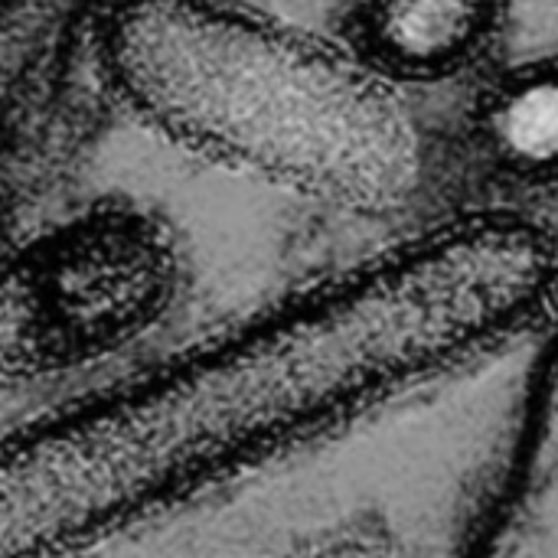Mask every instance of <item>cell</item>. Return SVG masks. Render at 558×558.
I'll return each instance as SVG.
<instances>
[{"mask_svg": "<svg viewBox=\"0 0 558 558\" xmlns=\"http://www.w3.org/2000/svg\"><path fill=\"white\" fill-rule=\"evenodd\" d=\"M507 0H340L337 36L392 85H438L494 49Z\"/></svg>", "mask_w": 558, "mask_h": 558, "instance_id": "obj_3", "label": "cell"}, {"mask_svg": "<svg viewBox=\"0 0 558 558\" xmlns=\"http://www.w3.org/2000/svg\"><path fill=\"white\" fill-rule=\"evenodd\" d=\"M481 154L523 183L558 180V52H539L494 75L474 111Z\"/></svg>", "mask_w": 558, "mask_h": 558, "instance_id": "obj_4", "label": "cell"}, {"mask_svg": "<svg viewBox=\"0 0 558 558\" xmlns=\"http://www.w3.org/2000/svg\"><path fill=\"white\" fill-rule=\"evenodd\" d=\"M101 62L150 128L232 170L347 209H392L422 180L399 85L245 0H121Z\"/></svg>", "mask_w": 558, "mask_h": 558, "instance_id": "obj_1", "label": "cell"}, {"mask_svg": "<svg viewBox=\"0 0 558 558\" xmlns=\"http://www.w3.org/2000/svg\"><path fill=\"white\" fill-rule=\"evenodd\" d=\"M177 284L163 229L108 206L59 222L0 262V376L88 366L157 324Z\"/></svg>", "mask_w": 558, "mask_h": 558, "instance_id": "obj_2", "label": "cell"}]
</instances>
